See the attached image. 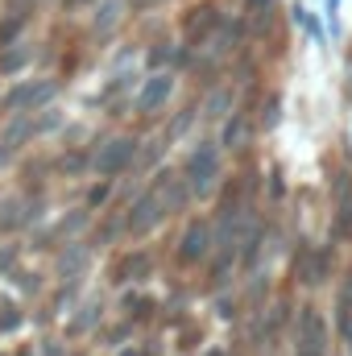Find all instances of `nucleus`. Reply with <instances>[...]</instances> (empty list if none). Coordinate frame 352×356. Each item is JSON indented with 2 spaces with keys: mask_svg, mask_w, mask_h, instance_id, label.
Wrapping results in <instances>:
<instances>
[{
  "mask_svg": "<svg viewBox=\"0 0 352 356\" xmlns=\"http://www.w3.org/2000/svg\"><path fill=\"white\" fill-rule=\"evenodd\" d=\"M4 162H8V145H0V166H4Z\"/></svg>",
  "mask_w": 352,
  "mask_h": 356,
  "instance_id": "29",
  "label": "nucleus"
},
{
  "mask_svg": "<svg viewBox=\"0 0 352 356\" xmlns=\"http://www.w3.org/2000/svg\"><path fill=\"white\" fill-rule=\"evenodd\" d=\"M224 108H228V91H216L207 99V116H224Z\"/></svg>",
  "mask_w": 352,
  "mask_h": 356,
  "instance_id": "19",
  "label": "nucleus"
},
{
  "mask_svg": "<svg viewBox=\"0 0 352 356\" xmlns=\"http://www.w3.org/2000/svg\"><path fill=\"white\" fill-rule=\"evenodd\" d=\"M249 8H253V13H262V8H269V0H249Z\"/></svg>",
  "mask_w": 352,
  "mask_h": 356,
  "instance_id": "28",
  "label": "nucleus"
},
{
  "mask_svg": "<svg viewBox=\"0 0 352 356\" xmlns=\"http://www.w3.org/2000/svg\"><path fill=\"white\" fill-rule=\"evenodd\" d=\"M150 257L145 253H129V257H120L116 261V269H112V277L116 282H141V277H150Z\"/></svg>",
  "mask_w": 352,
  "mask_h": 356,
  "instance_id": "11",
  "label": "nucleus"
},
{
  "mask_svg": "<svg viewBox=\"0 0 352 356\" xmlns=\"http://www.w3.org/2000/svg\"><path fill=\"white\" fill-rule=\"evenodd\" d=\"M29 220V211H25V199H4L0 203V232H13V228H21Z\"/></svg>",
  "mask_w": 352,
  "mask_h": 356,
  "instance_id": "13",
  "label": "nucleus"
},
{
  "mask_svg": "<svg viewBox=\"0 0 352 356\" xmlns=\"http://www.w3.org/2000/svg\"><path fill=\"white\" fill-rule=\"evenodd\" d=\"M88 224V211H75V216H67L63 224H58V236H71V232H79Z\"/></svg>",
  "mask_w": 352,
  "mask_h": 356,
  "instance_id": "17",
  "label": "nucleus"
},
{
  "mask_svg": "<svg viewBox=\"0 0 352 356\" xmlns=\"http://www.w3.org/2000/svg\"><path fill=\"white\" fill-rule=\"evenodd\" d=\"M340 302H349L352 307V273H349V286H344V298H340Z\"/></svg>",
  "mask_w": 352,
  "mask_h": 356,
  "instance_id": "27",
  "label": "nucleus"
},
{
  "mask_svg": "<svg viewBox=\"0 0 352 356\" xmlns=\"http://www.w3.org/2000/svg\"><path fill=\"white\" fill-rule=\"evenodd\" d=\"M71 4H79V0H71Z\"/></svg>",
  "mask_w": 352,
  "mask_h": 356,
  "instance_id": "32",
  "label": "nucleus"
},
{
  "mask_svg": "<svg viewBox=\"0 0 352 356\" xmlns=\"http://www.w3.org/2000/svg\"><path fill=\"white\" fill-rule=\"evenodd\" d=\"M25 58H29L25 50H8V54H4V71H17V67H21Z\"/></svg>",
  "mask_w": 352,
  "mask_h": 356,
  "instance_id": "23",
  "label": "nucleus"
},
{
  "mask_svg": "<svg viewBox=\"0 0 352 356\" xmlns=\"http://www.w3.org/2000/svg\"><path fill=\"white\" fill-rule=\"evenodd\" d=\"M50 95H54V83H50V79H38V83H25L21 91H13L8 108H13V112H33V108L50 104Z\"/></svg>",
  "mask_w": 352,
  "mask_h": 356,
  "instance_id": "6",
  "label": "nucleus"
},
{
  "mask_svg": "<svg viewBox=\"0 0 352 356\" xmlns=\"http://www.w3.org/2000/svg\"><path fill=\"white\" fill-rule=\"evenodd\" d=\"M186 129H191V112H182V116H178L175 124H170V137H182Z\"/></svg>",
  "mask_w": 352,
  "mask_h": 356,
  "instance_id": "24",
  "label": "nucleus"
},
{
  "mask_svg": "<svg viewBox=\"0 0 352 356\" xmlns=\"http://www.w3.org/2000/svg\"><path fill=\"white\" fill-rule=\"evenodd\" d=\"M95 319H99V302H88V311H83V315H79V319L71 323V332H88Z\"/></svg>",
  "mask_w": 352,
  "mask_h": 356,
  "instance_id": "18",
  "label": "nucleus"
},
{
  "mask_svg": "<svg viewBox=\"0 0 352 356\" xmlns=\"http://www.w3.org/2000/svg\"><path fill=\"white\" fill-rule=\"evenodd\" d=\"M116 21H120V0H99V8H95V17H91V29H95V33H108Z\"/></svg>",
  "mask_w": 352,
  "mask_h": 356,
  "instance_id": "14",
  "label": "nucleus"
},
{
  "mask_svg": "<svg viewBox=\"0 0 352 356\" xmlns=\"http://www.w3.org/2000/svg\"><path fill=\"white\" fill-rule=\"evenodd\" d=\"M120 356H137V353H133V348H125V353H120Z\"/></svg>",
  "mask_w": 352,
  "mask_h": 356,
  "instance_id": "31",
  "label": "nucleus"
},
{
  "mask_svg": "<svg viewBox=\"0 0 352 356\" xmlns=\"http://www.w3.org/2000/svg\"><path fill=\"white\" fill-rule=\"evenodd\" d=\"M33 133H38V120H29V112H17V120H8V129H4V145H21Z\"/></svg>",
  "mask_w": 352,
  "mask_h": 356,
  "instance_id": "12",
  "label": "nucleus"
},
{
  "mask_svg": "<svg viewBox=\"0 0 352 356\" xmlns=\"http://www.w3.org/2000/svg\"><path fill=\"white\" fill-rule=\"evenodd\" d=\"M158 158H162V141H150V145L141 149V166H154Z\"/></svg>",
  "mask_w": 352,
  "mask_h": 356,
  "instance_id": "21",
  "label": "nucleus"
},
{
  "mask_svg": "<svg viewBox=\"0 0 352 356\" xmlns=\"http://www.w3.org/2000/svg\"><path fill=\"white\" fill-rule=\"evenodd\" d=\"M352 232V178H336V236Z\"/></svg>",
  "mask_w": 352,
  "mask_h": 356,
  "instance_id": "8",
  "label": "nucleus"
},
{
  "mask_svg": "<svg viewBox=\"0 0 352 356\" xmlns=\"http://www.w3.org/2000/svg\"><path fill=\"white\" fill-rule=\"evenodd\" d=\"M13 323H21V315H17L13 307H4V315H0V332H4V327H13Z\"/></svg>",
  "mask_w": 352,
  "mask_h": 356,
  "instance_id": "25",
  "label": "nucleus"
},
{
  "mask_svg": "<svg viewBox=\"0 0 352 356\" xmlns=\"http://www.w3.org/2000/svg\"><path fill=\"white\" fill-rule=\"evenodd\" d=\"M216 175H220V154H216L211 141H203V145L191 149V158H186V182H191L195 195H211Z\"/></svg>",
  "mask_w": 352,
  "mask_h": 356,
  "instance_id": "1",
  "label": "nucleus"
},
{
  "mask_svg": "<svg viewBox=\"0 0 352 356\" xmlns=\"http://www.w3.org/2000/svg\"><path fill=\"white\" fill-rule=\"evenodd\" d=\"M158 191H162V203H166V211H178L182 203H186V191H191V182H186V175H162L158 178Z\"/></svg>",
  "mask_w": 352,
  "mask_h": 356,
  "instance_id": "10",
  "label": "nucleus"
},
{
  "mask_svg": "<svg viewBox=\"0 0 352 356\" xmlns=\"http://www.w3.org/2000/svg\"><path fill=\"white\" fill-rule=\"evenodd\" d=\"M133 158H137V145H133L129 137H112V141H104V149L95 154V170H99V175H120Z\"/></svg>",
  "mask_w": 352,
  "mask_h": 356,
  "instance_id": "3",
  "label": "nucleus"
},
{
  "mask_svg": "<svg viewBox=\"0 0 352 356\" xmlns=\"http://www.w3.org/2000/svg\"><path fill=\"white\" fill-rule=\"evenodd\" d=\"M162 216H166V203H162V191L154 186L150 195H141V199L133 203V211H129V232H133V236H145V232H154V228L162 224Z\"/></svg>",
  "mask_w": 352,
  "mask_h": 356,
  "instance_id": "2",
  "label": "nucleus"
},
{
  "mask_svg": "<svg viewBox=\"0 0 352 356\" xmlns=\"http://www.w3.org/2000/svg\"><path fill=\"white\" fill-rule=\"evenodd\" d=\"M13 8H17V13H29V8H33V0H13Z\"/></svg>",
  "mask_w": 352,
  "mask_h": 356,
  "instance_id": "26",
  "label": "nucleus"
},
{
  "mask_svg": "<svg viewBox=\"0 0 352 356\" xmlns=\"http://www.w3.org/2000/svg\"><path fill=\"white\" fill-rule=\"evenodd\" d=\"M17 29H21V17H8V21H4V25H0V46H8V42H13V33H17Z\"/></svg>",
  "mask_w": 352,
  "mask_h": 356,
  "instance_id": "22",
  "label": "nucleus"
},
{
  "mask_svg": "<svg viewBox=\"0 0 352 356\" xmlns=\"http://www.w3.org/2000/svg\"><path fill=\"white\" fill-rule=\"evenodd\" d=\"M245 120H249V112H237V116L228 120V129H224V145H232V149H237V145L245 141Z\"/></svg>",
  "mask_w": 352,
  "mask_h": 356,
  "instance_id": "16",
  "label": "nucleus"
},
{
  "mask_svg": "<svg viewBox=\"0 0 352 356\" xmlns=\"http://www.w3.org/2000/svg\"><path fill=\"white\" fill-rule=\"evenodd\" d=\"M278 108H282V99H278V95H269V99H265V116H262L265 129H269V124H278Z\"/></svg>",
  "mask_w": 352,
  "mask_h": 356,
  "instance_id": "20",
  "label": "nucleus"
},
{
  "mask_svg": "<svg viewBox=\"0 0 352 356\" xmlns=\"http://www.w3.org/2000/svg\"><path fill=\"white\" fill-rule=\"evenodd\" d=\"M83 266H88V249H83V245H75V249H67V253H63V261H58V277H75Z\"/></svg>",
  "mask_w": 352,
  "mask_h": 356,
  "instance_id": "15",
  "label": "nucleus"
},
{
  "mask_svg": "<svg viewBox=\"0 0 352 356\" xmlns=\"http://www.w3.org/2000/svg\"><path fill=\"white\" fill-rule=\"evenodd\" d=\"M170 91H175V79H170V75H154V79L141 88V95H137V112H158Z\"/></svg>",
  "mask_w": 352,
  "mask_h": 356,
  "instance_id": "7",
  "label": "nucleus"
},
{
  "mask_svg": "<svg viewBox=\"0 0 352 356\" xmlns=\"http://www.w3.org/2000/svg\"><path fill=\"white\" fill-rule=\"evenodd\" d=\"M298 356H323V323L311 307L298 311Z\"/></svg>",
  "mask_w": 352,
  "mask_h": 356,
  "instance_id": "4",
  "label": "nucleus"
},
{
  "mask_svg": "<svg viewBox=\"0 0 352 356\" xmlns=\"http://www.w3.org/2000/svg\"><path fill=\"white\" fill-rule=\"evenodd\" d=\"M216 25H220V8H216V4H199V8L186 17V42L207 38V29H216Z\"/></svg>",
  "mask_w": 352,
  "mask_h": 356,
  "instance_id": "9",
  "label": "nucleus"
},
{
  "mask_svg": "<svg viewBox=\"0 0 352 356\" xmlns=\"http://www.w3.org/2000/svg\"><path fill=\"white\" fill-rule=\"evenodd\" d=\"M133 4H137V8H150V4H158V0H133Z\"/></svg>",
  "mask_w": 352,
  "mask_h": 356,
  "instance_id": "30",
  "label": "nucleus"
},
{
  "mask_svg": "<svg viewBox=\"0 0 352 356\" xmlns=\"http://www.w3.org/2000/svg\"><path fill=\"white\" fill-rule=\"evenodd\" d=\"M207 245H211L207 220H191L186 232H182V241H178V257H182V261H199V257L207 253Z\"/></svg>",
  "mask_w": 352,
  "mask_h": 356,
  "instance_id": "5",
  "label": "nucleus"
}]
</instances>
